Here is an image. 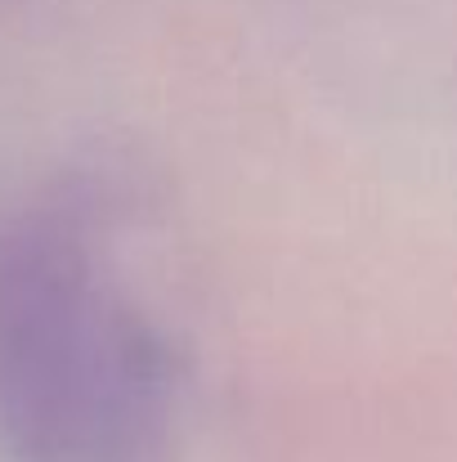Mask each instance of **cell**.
<instances>
[{
    "label": "cell",
    "mask_w": 457,
    "mask_h": 462,
    "mask_svg": "<svg viewBox=\"0 0 457 462\" xmlns=\"http://www.w3.org/2000/svg\"><path fill=\"white\" fill-rule=\"evenodd\" d=\"M166 373L149 328L54 229L0 243V413L36 462H140Z\"/></svg>",
    "instance_id": "obj_1"
}]
</instances>
